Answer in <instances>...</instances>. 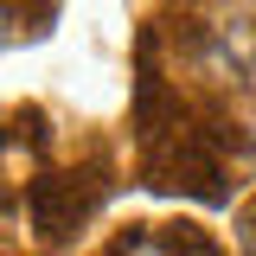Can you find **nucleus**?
I'll return each instance as SVG.
<instances>
[{"label":"nucleus","instance_id":"obj_1","mask_svg":"<svg viewBox=\"0 0 256 256\" xmlns=\"http://www.w3.org/2000/svg\"><path fill=\"white\" fill-rule=\"evenodd\" d=\"M102 198V180H84L77 186V173H45V180H32V192H26V212H32V224H38V237H70L77 224L90 218V205Z\"/></svg>","mask_w":256,"mask_h":256},{"label":"nucleus","instance_id":"obj_2","mask_svg":"<svg viewBox=\"0 0 256 256\" xmlns=\"http://www.w3.org/2000/svg\"><path fill=\"white\" fill-rule=\"evenodd\" d=\"M109 256H218V244H212L205 230H192V224H180V230H154V224H141V230L116 237Z\"/></svg>","mask_w":256,"mask_h":256},{"label":"nucleus","instance_id":"obj_3","mask_svg":"<svg viewBox=\"0 0 256 256\" xmlns=\"http://www.w3.org/2000/svg\"><path fill=\"white\" fill-rule=\"evenodd\" d=\"M237 237H244V250L256 256V205H244V218H237Z\"/></svg>","mask_w":256,"mask_h":256}]
</instances>
